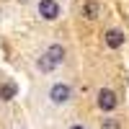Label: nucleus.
<instances>
[{"label": "nucleus", "instance_id": "1", "mask_svg": "<svg viewBox=\"0 0 129 129\" xmlns=\"http://www.w3.org/2000/svg\"><path fill=\"white\" fill-rule=\"evenodd\" d=\"M70 98H72V88H70L67 83H54L49 88V101L54 103V106H64Z\"/></svg>", "mask_w": 129, "mask_h": 129}, {"label": "nucleus", "instance_id": "2", "mask_svg": "<svg viewBox=\"0 0 129 129\" xmlns=\"http://www.w3.org/2000/svg\"><path fill=\"white\" fill-rule=\"evenodd\" d=\"M36 10H39V16L44 18V21H57V18H59V5H57V0H39V3H36Z\"/></svg>", "mask_w": 129, "mask_h": 129}, {"label": "nucleus", "instance_id": "3", "mask_svg": "<svg viewBox=\"0 0 129 129\" xmlns=\"http://www.w3.org/2000/svg\"><path fill=\"white\" fill-rule=\"evenodd\" d=\"M116 103H119V98H116V93L111 88H101L98 90V109L101 111H114Z\"/></svg>", "mask_w": 129, "mask_h": 129}, {"label": "nucleus", "instance_id": "4", "mask_svg": "<svg viewBox=\"0 0 129 129\" xmlns=\"http://www.w3.org/2000/svg\"><path fill=\"white\" fill-rule=\"evenodd\" d=\"M121 44H124V31L121 28H109V31H106V47L119 49Z\"/></svg>", "mask_w": 129, "mask_h": 129}, {"label": "nucleus", "instance_id": "5", "mask_svg": "<svg viewBox=\"0 0 129 129\" xmlns=\"http://www.w3.org/2000/svg\"><path fill=\"white\" fill-rule=\"evenodd\" d=\"M44 54L54 62V64H62V62H64V47H62V44H49Z\"/></svg>", "mask_w": 129, "mask_h": 129}, {"label": "nucleus", "instance_id": "6", "mask_svg": "<svg viewBox=\"0 0 129 129\" xmlns=\"http://www.w3.org/2000/svg\"><path fill=\"white\" fill-rule=\"evenodd\" d=\"M98 10H101V5L95 3V0H85L83 8H80V13H83V18L93 21V18H98Z\"/></svg>", "mask_w": 129, "mask_h": 129}, {"label": "nucleus", "instance_id": "7", "mask_svg": "<svg viewBox=\"0 0 129 129\" xmlns=\"http://www.w3.org/2000/svg\"><path fill=\"white\" fill-rule=\"evenodd\" d=\"M16 83H3V85H0V101H10V98H13V95H16Z\"/></svg>", "mask_w": 129, "mask_h": 129}, {"label": "nucleus", "instance_id": "8", "mask_svg": "<svg viewBox=\"0 0 129 129\" xmlns=\"http://www.w3.org/2000/svg\"><path fill=\"white\" fill-rule=\"evenodd\" d=\"M54 67H59V64H54V62H52L47 54H41V57L36 59V70H39V72H52Z\"/></svg>", "mask_w": 129, "mask_h": 129}, {"label": "nucleus", "instance_id": "9", "mask_svg": "<svg viewBox=\"0 0 129 129\" xmlns=\"http://www.w3.org/2000/svg\"><path fill=\"white\" fill-rule=\"evenodd\" d=\"M101 129H121V124L116 116H106V119H101Z\"/></svg>", "mask_w": 129, "mask_h": 129}, {"label": "nucleus", "instance_id": "10", "mask_svg": "<svg viewBox=\"0 0 129 129\" xmlns=\"http://www.w3.org/2000/svg\"><path fill=\"white\" fill-rule=\"evenodd\" d=\"M67 129H85L83 124H72V126H67Z\"/></svg>", "mask_w": 129, "mask_h": 129}]
</instances>
